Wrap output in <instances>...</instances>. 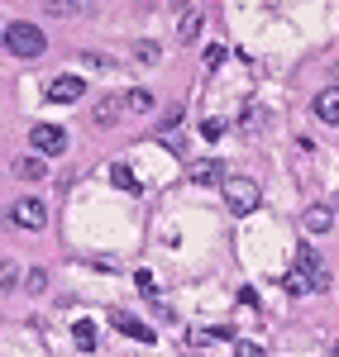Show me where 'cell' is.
I'll use <instances>...</instances> for the list:
<instances>
[{"instance_id": "1", "label": "cell", "mask_w": 339, "mask_h": 357, "mask_svg": "<svg viewBox=\"0 0 339 357\" xmlns=\"http://www.w3.org/2000/svg\"><path fill=\"white\" fill-rule=\"evenodd\" d=\"M0 38H5V48H10L15 57H38V53H43V43H48V38H43V29H38V24H24V20L5 24V33H0Z\"/></svg>"}, {"instance_id": "2", "label": "cell", "mask_w": 339, "mask_h": 357, "mask_svg": "<svg viewBox=\"0 0 339 357\" xmlns=\"http://www.w3.org/2000/svg\"><path fill=\"white\" fill-rule=\"evenodd\" d=\"M296 281H301V286H306V296H311V291H325V286H330V272H325V262H320V257H315V248L311 243H301L296 248Z\"/></svg>"}, {"instance_id": "3", "label": "cell", "mask_w": 339, "mask_h": 357, "mask_svg": "<svg viewBox=\"0 0 339 357\" xmlns=\"http://www.w3.org/2000/svg\"><path fill=\"white\" fill-rule=\"evenodd\" d=\"M225 205L234 210V215H254L258 205H263L258 181H249V176H229V181H225Z\"/></svg>"}, {"instance_id": "4", "label": "cell", "mask_w": 339, "mask_h": 357, "mask_svg": "<svg viewBox=\"0 0 339 357\" xmlns=\"http://www.w3.org/2000/svg\"><path fill=\"white\" fill-rule=\"evenodd\" d=\"M29 143H34V153L57 158V153L67 148V129H62V124H34V129H29Z\"/></svg>"}, {"instance_id": "5", "label": "cell", "mask_w": 339, "mask_h": 357, "mask_svg": "<svg viewBox=\"0 0 339 357\" xmlns=\"http://www.w3.org/2000/svg\"><path fill=\"white\" fill-rule=\"evenodd\" d=\"M10 220H15V224H24V229H43V224H48V205H43L38 195H24V200H15Z\"/></svg>"}, {"instance_id": "6", "label": "cell", "mask_w": 339, "mask_h": 357, "mask_svg": "<svg viewBox=\"0 0 339 357\" xmlns=\"http://www.w3.org/2000/svg\"><path fill=\"white\" fill-rule=\"evenodd\" d=\"M43 96H48L53 105H77V100L86 96V82H82V77H57V82H48Z\"/></svg>"}, {"instance_id": "7", "label": "cell", "mask_w": 339, "mask_h": 357, "mask_svg": "<svg viewBox=\"0 0 339 357\" xmlns=\"http://www.w3.org/2000/svg\"><path fill=\"white\" fill-rule=\"evenodd\" d=\"M110 319H115V329H120V333H129V338H139V343H153V329H148L143 319H134V314H124V310H115Z\"/></svg>"}, {"instance_id": "8", "label": "cell", "mask_w": 339, "mask_h": 357, "mask_svg": "<svg viewBox=\"0 0 339 357\" xmlns=\"http://www.w3.org/2000/svg\"><path fill=\"white\" fill-rule=\"evenodd\" d=\"M330 224H335V210H330V205H311V210L301 215V229H306V234H325Z\"/></svg>"}, {"instance_id": "9", "label": "cell", "mask_w": 339, "mask_h": 357, "mask_svg": "<svg viewBox=\"0 0 339 357\" xmlns=\"http://www.w3.org/2000/svg\"><path fill=\"white\" fill-rule=\"evenodd\" d=\"M315 114H320L325 124H339V86L320 91V100H315Z\"/></svg>"}, {"instance_id": "10", "label": "cell", "mask_w": 339, "mask_h": 357, "mask_svg": "<svg viewBox=\"0 0 339 357\" xmlns=\"http://www.w3.org/2000/svg\"><path fill=\"white\" fill-rule=\"evenodd\" d=\"M220 176H225V172H220V162H215V158H205V162L192 167V181H196V186H215Z\"/></svg>"}, {"instance_id": "11", "label": "cell", "mask_w": 339, "mask_h": 357, "mask_svg": "<svg viewBox=\"0 0 339 357\" xmlns=\"http://www.w3.org/2000/svg\"><path fill=\"white\" fill-rule=\"evenodd\" d=\"M120 110H124V100H120V96H106V100H96V124H101V129H110Z\"/></svg>"}, {"instance_id": "12", "label": "cell", "mask_w": 339, "mask_h": 357, "mask_svg": "<svg viewBox=\"0 0 339 357\" xmlns=\"http://www.w3.org/2000/svg\"><path fill=\"white\" fill-rule=\"evenodd\" d=\"M15 176L38 181V176H48V162H43V158H15Z\"/></svg>"}, {"instance_id": "13", "label": "cell", "mask_w": 339, "mask_h": 357, "mask_svg": "<svg viewBox=\"0 0 339 357\" xmlns=\"http://www.w3.org/2000/svg\"><path fill=\"white\" fill-rule=\"evenodd\" d=\"M110 181L120 186V191H129V195H139V191H143V186H139V176H134V172H129L124 162H120V167H110Z\"/></svg>"}, {"instance_id": "14", "label": "cell", "mask_w": 339, "mask_h": 357, "mask_svg": "<svg viewBox=\"0 0 339 357\" xmlns=\"http://www.w3.org/2000/svg\"><path fill=\"white\" fill-rule=\"evenodd\" d=\"M196 33H201V15H196V10H187V15H182V29H177V38H182V43H192Z\"/></svg>"}, {"instance_id": "15", "label": "cell", "mask_w": 339, "mask_h": 357, "mask_svg": "<svg viewBox=\"0 0 339 357\" xmlns=\"http://www.w3.org/2000/svg\"><path fill=\"white\" fill-rule=\"evenodd\" d=\"M72 338H77L82 348H96V324H91V319H77V324H72Z\"/></svg>"}, {"instance_id": "16", "label": "cell", "mask_w": 339, "mask_h": 357, "mask_svg": "<svg viewBox=\"0 0 339 357\" xmlns=\"http://www.w3.org/2000/svg\"><path fill=\"white\" fill-rule=\"evenodd\" d=\"M124 105H129L134 114H143V110H153V96H148V91H129V96H124Z\"/></svg>"}, {"instance_id": "17", "label": "cell", "mask_w": 339, "mask_h": 357, "mask_svg": "<svg viewBox=\"0 0 339 357\" xmlns=\"http://www.w3.org/2000/svg\"><path fill=\"white\" fill-rule=\"evenodd\" d=\"M225 134V119H201V138H220Z\"/></svg>"}, {"instance_id": "18", "label": "cell", "mask_w": 339, "mask_h": 357, "mask_svg": "<svg viewBox=\"0 0 339 357\" xmlns=\"http://www.w3.org/2000/svg\"><path fill=\"white\" fill-rule=\"evenodd\" d=\"M43 10H48V15H72V10H77V0H48Z\"/></svg>"}, {"instance_id": "19", "label": "cell", "mask_w": 339, "mask_h": 357, "mask_svg": "<svg viewBox=\"0 0 339 357\" xmlns=\"http://www.w3.org/2000/svg\"><path fill=\"white\" fill-rule=\"evenodd\" d=\"M220 62H225V48H220V43H215V48H205V67H220Z\"/></svg>"}, {"instance_id": "20", "label": "cell", "mask_w": 339, "mask_h": 357, "mask_svg": "<svg viewBox=\"0 0 339 357\" xmlns=\"http://www.w3.org/2000/svg\"><path fill=\"white\" fill-rule=\"evenodd\" d=\"M234 357H263V348H254V343H234Z\"/></svg>"}, {"instance_id": "21", "label": "cell", "mask_w": 339, "mask_h": 357, "mask_svg": "<svg viewBox=\"0 0 339 357\" xmlns=\"http://www.w3.org/2000/svg\"><path fill=\"white\" fill-rule=\"evenodd\" d=\"M335 215H339V200H335Z\"/></svg>"}, {"instance_id": "22", "label": "cell", "mask_w": 339, "mask_h": 357, "mask_svg": "<svg viewBox=\"0 0 339 357\" xmlns=\"http://www.w3.org/2000/svg\"><path fill=\"white\" fill-rule=\"evenodd\" d=\"M335 357H339V343H335Z\"/></svg>"}, {"instance_id": "23", "label": "cell", "mask_w": 339, "mask_h": 357, "mask_svg": "<svg viewBox=\"0 0 339 357\" xmlns=\"http://www.w3.org/2000/svg\"><path fill=\"white\" fill-rule=\"evenodd\" d=\"M0 33H5V29H0Z\"/></svg>"}]
</instances>
